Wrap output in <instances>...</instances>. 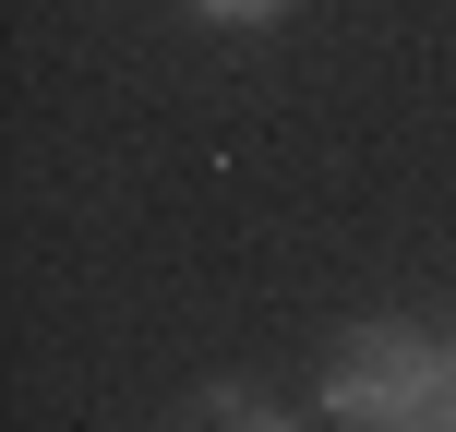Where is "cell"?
Wrapping results in <instances>:
<instances>
[{
    "instance_id": "1",
    "label": "cell",
    "mask_w": 456,
    "mask_h": 432,
    "mask_svg": "<svg viewBox=\"0 0 456 432\" xmlns=\"http://www.w3.org/2000/svg\"><path fill=\"white\" fill-rule=\"evenodd\" d=\"M324 420L337 432H456V324L444 313H361L324 348Z\"/></svg>"
},
{
    "instance_id": "2",
    "label": "cell",
    "mask_w": 456,
    "mask_h": 432,
    "mask_svg": "<svg viewBox=\"0 0 456 432\" xmlns=\"http://www.w3.org/2000/svg\"><path fill=\"white\" fill-rule=\"evenodd\" d=\"M168 12H181V24H205V37H276L300 0H168Z\"/></svg>"
},
{
    "instance_id": "3",
    "label": "cell",
    "mask_w": 456,
    "mask_h": 432,
    "mask_svg": "<svg viewBox=\"0 0 456 432\" xmlns=\"http://www.w3.org/2000/svg\"><path fill=\"white\" fill-rule=\"evenodd\" d=\"M192 432H289V409H265L252 385H205L192 396Z\"/></svg>"
}]
</instances>
